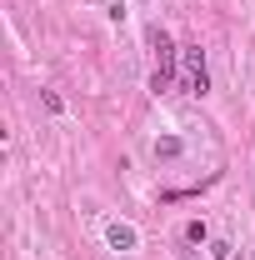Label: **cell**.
Here are the masks:
<instances>
[{
    "mask_svg": "<svg viewBox=\"0 0 255 260\" xmlns=\"http://www.w3.org/2000/svg\"><path fill=\"white\" fill-rule=\"evenodd\" d=\"M145 45L155 50V75H150V90L160 95V90H170V80H175V70H180V45L160 30V25H150V30H145Z\"/></svg>",
    "mask_w": 255,
    "mask_h": 260,
    "instance_id": "obj_1",
    "label": "cell"
},
{
    "mask_svg": "<svg viewBox=\"0 0 255 260\" xmlns=\"http://www.w3.org/2000/svg\"><path fill=\"white\" fill-rule=\"evenodd\" d=\"M180 90L185 95H210V70L200 45H180Z\"/></svg>",
    "mask_w": 255,
    "mask_h": 260,
    "instance_id": "obj_2",
    "label": "cell"
},
{
    "mask_svg": "<svg viewBox=\"0 0 255 260\" xmlns=\"http://www.w3.org/2000/svg\"><path fill=\"white\" fill-rule=\"evenodd\" d=\"M105 245H110V250H135L140 235H135V225H125V220H110V225H105Z\"/></svg>",
    "mask_w": 255,
    "mask_h": 260,
    "instance_id": "obj_3",
    "label": "cell"
},
{
    "mask_svg": "<svg viewBox=\"0 0 255 260\" xmlns=\"http://www.w3.org/2000/svg\"><path fill=\"white\" fill-rule=\"evenodd\" d=\"M185 155V140L180 135H160L155 140V160H180Z\"/></svg>",
    "mask_w": 255,
    "mask_h": 260,
    "instance_id": "obj_4",
    "label": "cell"
},
{
    "mask_svg": "<svg viewBox=\"0 0 255 260\" xmlns=\"http://www.w3.org/2000/svg\"><path fill=\"white\" fill-rule=\"evenodd\" d=\"M180 235H185V245H210V225H205V220H185Z\"/></svg>",
    "mask_w": 255,
    "mask_h": 260,
    "instance_id": "obj_5",
    "label": "cell"
},
{
    "mask_svg": "<svg viewBox=\"0 0 255 260\" xmlns=\"http://www.w3.org/2000/svg\"><path fill=\"white\" fill-rule=\"evenodd\" d=\"M40 105H45V110H50V115H65V100L55 95V90H40Z\"/></svg>",
    "mask_w": 255,
    "mask_h": 260,
    "instance_id": "obj_6",
    "label": "cell"
},
{
    "mask_svg": "<svg viewBox=\"0 0 255 260\" xmlns=\"http://www.w3.org/2000/svg\"><path fill=\"white\" fill-rule=\"evenodd\" d=\"M205 250H210V260H230V240H210Z\"/></svg>",
    "mask_w": 255,
    "mask_h": 260,
    "instance_id": "obj_7",
    "label": "cell"
}]
</instances>
